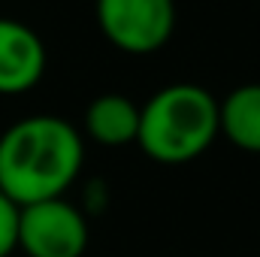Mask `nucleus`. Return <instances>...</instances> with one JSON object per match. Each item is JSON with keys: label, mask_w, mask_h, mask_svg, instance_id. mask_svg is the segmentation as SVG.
Masks as SVG:
<instances>
[{"label": "nucleus", "mask_w": 260, "mask_h": 257, "mask_svg": "<svg viewBox=\"0 0 260 257\" xmlns=\"http://www.w3.org/2000/svg\"><path fill=\"white\" fill-rule=\"evenodd\" d=\"M85 142L58 115H30L0 133V194L15 206L64 197L79 179Z\"/></svg>", "instance_id": "nucleus-1"}, {"label": "nucleus", "mask_w": 260, "mask_h": 257, "mask_svg": "<svg viewBox=\"0 0 260 257\" xmlns=\"http://www.w3.org/2000/svg\"><path fill=\"white\" fill-rule=\"evenodd\" d=\"M218 136V100L203 85H167L139 106L136 145L157 164H191Z\"/></svg>", "instance_id": "nucleus-2"}, {"label": "nucleus", "mask_w": 260, "mask_h": 257, "mask_svg": "<svg viewBox=\"0 0 260 257\" xmlns=\"http://www.w3.org/2000/svg\"><path fill=\"white\" fill-rule=\"evenodd\" d=\"M100 34L127 55L164 49L176 30V0H97Z\"/></svg>", "instance_id": "nucleus-3"}, {"label": "nucleus", "mask_w": 260, "mask_h": 257, "mask_svg": "<svg viewBox=\"0 0 260 257\" xmlns=\"http://www.w3.org/2000/svg\"><path fill=\"white\" fill-rule=\"evenodd\" d=\"M18 248L27 257H82L88 218L64 197L18 206Z\"/></svg>", "instance_id": "nucleus-4"}, {"label": "nucleus", "mask_w": 260, "mask_h": 257, "mask_svg": "<svg viewBox=\"0 0 260 257\" xmlns=\"http://www.w3.org/2000/svg\"><path fill=\"white\" fill-rule=\"evenodd\" d=\"M46 73V46L34 27L0 15V94L18 97L40 85Z\"/></svg>", "instance_id": "nucleus-5"}, {"label": "nucleus", "mask_w": 260, "mask_h": 257, "mask_svg": "<svg viewBox=\"0 0 260 257\" xmlns=\"http://www.w3.org/2000/svg\"><path fill=\"white\" fill-rule=\"evenodd\" d=\"M139 106L124 94H100L85 109V133L106 148H121L136 142Z\"/></svg>", "instance_id": "nucleus-6"}, {"label": "nucleus", "mask_w": 260, "mask_h": 257, "mask_svg": "<svg viewBox=\"0 0 260 257\" xmlns=\"http://www.w3.org/2000/svg\"><path fill=\"white\" fill-rule=\"evenodd\" d=\"M218 127L236 148L260 154V82L233 88L218 103Z\"/></svg>", "instance_id": "nucleus-7"}, {"label": "nucleus", "mask_w": 260, "mask_h": 257, "mask_svg": "<svg viewBox=\"0 0 260 257\" xmlns=\"http://www.w3.org/2000/svg\"><path fill=\"white\" fill-rule=\"evenodd\" d=\"M18 248V206L0 194V257H9Z\"/></svg>", "instance_id": "nucleus-8"}]
</instances>
